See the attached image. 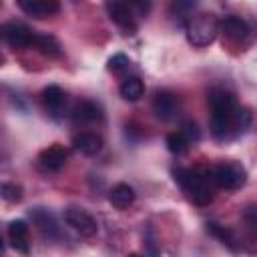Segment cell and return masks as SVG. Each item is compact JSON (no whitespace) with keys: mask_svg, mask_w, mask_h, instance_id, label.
<instances>
[{"mask_svg":"<svg viewBox=\"0 0 257 257\" xmlns=\"http://www.w3.org/2000/svg\"><path fill=\"white\" fill-rule=\"evenodd\" d=\"M209 108H211V133L217 139H225L235 126H241V110L235 104V98L225 88L209 90Z\"/></svg>","mask_w":257,"mask_h":257,"instance_id":"6da1fadb","label":"cell"},{"mask_svg":"<svg viewBox=\"0 0 257 257\" xmlns=\"http://www.w3.org/2000/svg\"><path fill=\"white\" fill-rule=\"evenodd\" d=\"M175 181L187 191L191 201L199 207H205L213 201V183L209 179V171H191V169H175Z\"/></svg>","mask_w":257,"mask_h":257,"instance_id":"7a4b0ae2","label":"cell"},{"mask_svg":"<svg viewBox=\"0 0 257 257\" xmlns=\"http://www.w3.org/2000/svg\"><path fill=\"white\" fill-rule=\"evenodd\" d=\"M217 32H219V20L215 14H199L191 18L187 24V40L197 48L209 46L217 38Z\"/></svg>","mask_w":257,"mask_h":257,"instance_id":"3957f363","label":"cell"},{"mask_svg":"<svg viewBox=\"0 0 257 257\" xmlns=\"http://www.w3.org/2000/svg\"><path fill=\"white\" fill-rule=\"evenodd\" d=\"M209 179L215 187L219 189H227V191H233V189H239L245 185L247 181V171L243 165L239 163H233V161H223L215 167L209 169Z\"/></svg>","mask_w":257,"mask_h":257,"instance_id":"277c9868","label":"cell"},{"mask_svg":"<svg viewBox=\"0 0 257 257\" xmlns=\"http://www.w3.org/2000/svg\"><path fill=\"white\" fill-rule=\"evenodd\" d=\"M64 221L70 229H74L78 235L82 237H94L96 231H98V223L96 219L86 213L84 209H78V207H70L64 211Z\"/></svg>","mask_w":257,"mask_h":257,"instance_id":"5b68a950","label":"cell"},{"mask_svg":"<svg viewBox=\"0 0 257 257\" xmlns=\"http://www.w3.org/2000/svg\"><path fill=\"white\" fill-rule=\"evenodd\" d=\"M104 8H106L108 18L116 26H120L124 30H135L137 28V14L131 8L128 0H106Z\"/></svg>","mask_w":257,"mask_h":257,"instance_id":"8992f818","label":"cell"},{"mask_svg":"<svg viewBox=\"0 0 257 257\" xmlns=\"http://www.w3.org/2000/svg\"><path fill=\"white\" fill-rule=\"evenodd\" d=\"M66 159H68V151L62 145H58V143H54V145H50V147H46V149H42L38 153V163H40V167L44 171H58V169H62Z\"/></svg>","mask_w":257,"mask_h":257,"instance_id":"52a82bcc","label":"cell"},{"mask_svg":"<svg viewBox=\"0 0 257 257\" xmlns=\"http://www.w3.org/2000/svg\"><path fill=\"white\" fill-rule=\"evenodd\" d=\"M179 108V98L175 92L171 90H157L155 98H153V110L161 120H169L175 116Z\"/></svg>","mask_w":257,"mask_h":257,"instance_id":"ba28073f","label":"cell"},{"mask_svg":"<svg viewBox=\"0 0 257 257\" xmlns=\"http://www.w3.org/2000/svg\"><path fill=\"white\" fill-rule=\"evenodd\" d=\"M20 10L32 18H48L58 12L60 2L58 0H16Z\"/></svg>","mask_w":257,"mask_h":257,"instance_id":"9c48e42d","label":"cell"},{"mask_svg":"<svg viewBox=\"0 0 257 257\" xmlns=\"http://www.w3.org/2000/svg\"><path fill=\"white\" fill-rule=\"evenodd\" d=\"M8 237H10V245L16 251H20V253L30 251V231L22 219H14L8 223Z\"/></svg>","mask_w":257,"mask_h":257,"instance_id":"30bf717a","label":"cell"},{"mask_svg":"<svg viewBox=\"0 0 257 257\" xmlns=\"http://www.w3.org/2000/svg\"><path fill=\"white\" fill-rule=\"evenodd\" d=\"M2 36L4 40L12 46V48H28L30 46V38H32V30L26 28L24 24H8L2 28Z\"/></svg>","mask_w":257,"mask_h":257,"instance_id":"8fae6325","label":"cell"},{"mask_svg":"<svg viewBox=\"0 0 257 257\" xmlns=\"http://www.w3.org/2000/svg\"><path fill=\"white\" fill-rule=\"evenodd\" d=\"M223 28V34L233 42H243L249 38V24L239 16H225V20L219 24Z\"/></svg>","mask_w":257,"mask_h":257,"instance_id":"7c38bea8","label":"cell"},{"mask_svg":"<svg viewBox=\"0 0 257 257\" xmlns=\"http://www.w3.org/2000/svg\"><path fill=\"white\" fill-rule=\"evenodd\" d=\"M30 217H32L34 225L40 229L42 235H46V237H50V239L60 237V229H58L56 219L52 217V213H48V211L42 209V207H36V209L30 211Z\"/></svg>","mask_w":257,"mask_h":257,"instance_id":"4fadbf2b","label":"cell"},{"mask_svg":"<svg viewBox=\"0 0 257 257\" xmlns=\"http://www.w3.org/2000/svg\"><path fill=\"white\" fill-rule=\"evenodd\" d=\"M28 48H34L36 52H40L44 56H58L60 54V42L52 34L32 32V38H30V46Z\"/></svg>","mask_w":257,"mask_h":257,"instance_id":"5bb4252c","label":"cell"},{"mask_svg":"<svg viewBox=\"0 0 257 257\" xmlns=\"http://www.w3.org/2000/svg\"><path fill=\"white\" fill-rule=\"evenodd\" d=\"M72 145L78 153L86 155V157H94L96 153H100L102 149V139L94 133H80L72 139Z\"/></svg>","mask_w":257,"mask_h":257,"instance_id":"9a60e30c","label":"cell"},{"mask_svg":"<svg viewBox=\"0 0 257 257\" xmlns=\"http://www.w3.org/2000/svg\"><path fill=\"white\" fill-rule=\"evenodd\" d=\"M72 118L76 122H94V120H100L102 118V112H100V106L92 100H82L74 106L72 110Z\"/></svg>","mask_w":257,"mask_h":257,"instance_id":"2e32d148","label":"cell"},{"mask_svg":"<svg viewBox=\"0 0 257 257\" xmlns=\"http://www.w3.org/2000/svg\"><path fill=\"white\" fill-rule=\"evenodd\" d=\"M108 201L116 207V209H126L128 205H133L135 201V189L126 183H118L110 189L108 193Z\"/></svg>","mask_w":257,"mask_h":257,"instance_id":"e0dca14e","label":"cell"},{"mask_svg":"<svg viewBox=\"0 0 257 257\" xmlns=\"http://www.w3.org/2000/svg\"><path fill=\"white\" fill-rule=\"evenodd\" d=\"M118 92H120V96H122L124 100L135 102V100H139V98L143 96V92H145V84H143L141 78H137V76H128V78H124V80L120 82Z\"/></svg>","mask_w":257,"mask_h":257,"instance_id":"ac0fdd59","label":"cell"},{"mask_svg":"<svg viewBox=\"0 0 257 257\" xmlns=\"http://www.w3.org/2000/svg\"><path fill=\"white\" fill-rule=\"evenodd\" d=\"M42 100H44V106L48 110H58L62 106V102H64V92H62L60 86L50 84V86H46L42 90Z\"/></svg>","mask_w":257,"mask_h":257,"instance_id":"d6986e66","label":"cell"},{"mask_svg":"<svg viewBox=\"0 0 257 257\" xmlns=\"http://www.w3.org/2000/svg\"><path fill=\"white\" fill-rule=\"evenodd\" d=\"M191 141L181 133V131H175L167 137V149L173 153V155H183L187 149H189Z\"/></svg>","mask_w":257,"mask_h":257,"instance_id":"ffe728a7","label":"cell"},{"mask_svg":"<svg viewBox=\"0 0 257 257\" xmlns=\"http://www.w3.org/2000/svg\"><path fill=\"white\" fill-rule=\"evenodd\" d=\"M207 231H209L211 235H215L223 245H227V247H231V249H237L235 237H233L231 229H227V227H223V225H219V223H207Z\"/></svg>","mask_w":257,"mask_h":257,"instance_id":"44dd1931","label":"cell"},{"mask_svg":"<svg viewBox=\"0 0 257 257\" xmlns=\"http://www.w3.org/2000/svg\"><path fill=\"white\" fill-rule=\"evenodd\" d=\"M0 197L8 203H18L22 199V187L16 183H2L0 185Z\"/></svg>","mask_w":257,"mask_h":257,"instance_id":"7402d4cb","label":"cell"},{"mask_svg":"<svg viewBox=\"0 0 257 257\" xmlns=\"http://www.w3.org/2000/svg\"><path fill=\"white\" fill-rule=\"evenodd\" d=\"M197 6V0H173V6H171V12L175 14V18L179 16L181 20L191 16V12L195 10Z\"/></svg>","mask_w":257,"mask_h":257,"instance_id":"603a6c76","label":"cell"},{"mask_svg":"<svg viewBox=\"0 0 257 257\" xmlns=\"http://www.w3.org/2000/svg\"><path fill=\"white\" fill-rule=\"evenodd\" d=\"M128 64H131V60H128L124 54H114V56L108 60V70H112V72H122L124 68H128Z\"/></svg>","mask_w":257,"mask_h":257,"instance_id":"cb8c5ba5","label":"cell"},{"mask_svg":"<svg viewBox=\"0 0 257 257\" xmlns=\"http://www.w3.org/2000/svg\"><path fill=\"white\" fill-rule=\"evenodd\" d=\"M179 131H181V133H183L191 143L199 141V137H201V135H199V128H197V124H195L193 120H185V122L181 124V128H179Z\"/></svg>","mask_w":257,"mask_h":257,"instance_id":"d4e9b609","label":"cell"},{"mask_svg":"<svg viewBox=\"0 0 257 257\" xmlns=\"http://www.w3.org/2000/svg\"><path fill=\"white\" fill-rule=\"evenodd\" d=\"M128 4H131V8L135 10L137 18L147 16L149 10H151V0H128Z\"/></svg>","mask_w":257,"mask_h":257,"instance_id":"484cf974","label":"cell"},{"mask_svg":"<svg viewBox=\"0 0 257 257\" xmlns=\"http://www.w3.org/2000/svg\"><path fill=\"white\" fill-rule=\"evenodd\" d=\"M4 251V243H2V239H0V253Z\"/></svg>","mask_w":257,"mask_h":257,"instance_id":"4316f807","label":"cell"},{"mask_svg":"<svg viewBox=\"0 0 257 257\" xmlns=\"http://www.w3.org/2000/svg\"><path fill=\"white\" fill-rule=\"evenodd\" d=\"M0 64H4V56L2 54H0Z\"/></svg>","mask_w":257,"mask_h":257,"instance_id":"83f0119b","label":"cell"}]
</instances>
